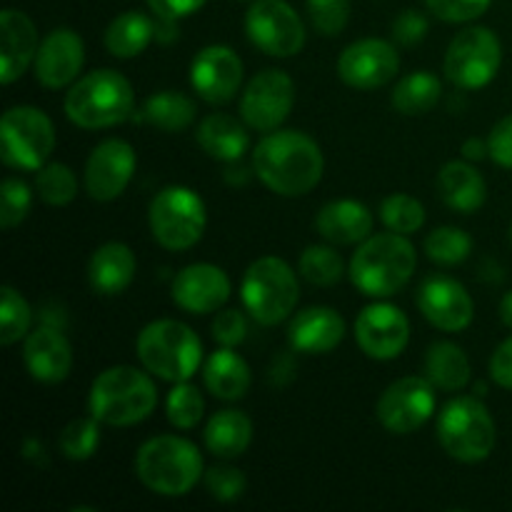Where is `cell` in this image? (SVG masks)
<instances>
[{"label":"cell","mask_w":512,"mask_h":512,"mask_svg":"<svg viewBox=\"0 0 512 512\" xmlns=\"http://www.w3.org/2000/svg\"><path fill=\"white\" fill-rule=\"evenodd\" d=\"M323 170V150L300 130H273L253 150V173L283 198L308 195L323 180Z\"/></svg>","instance_id":"1"},{"label":"cell","mask_w":512,"mask_h":512,"mask_svg":"<svg viewBox=\"0 0 512 512\" xmlns=\"http://www.w3.org/2000/svg\"><path fill=\"white\" fill-rule=\"evenodd\" d=\"M418 268V253L408 235H370L350 260V280L368 298H390L400 293Z\"/></svg>","instance_id":"2"},{"label":"cell","mask_w":512,"mask_h":512,"mask_svg":"<svg viewBox=\"0 0 512 512\" xmlns=\"http://www.w3.org/2000/svg\"><path fill=\"white\" fill-rule=\"evenodd\" d=\"M135 475L150 493L183 498L203 478V455L180 435H158L138 448Z\"/></svg>","instance_id":"3"},{"label":"cell","mask_w":512,"mask_h":512,"mask_svg":"<svg viewBox=\"0 0 512 512\" xmlns=\"http://www.w3.org/2000/svg\"><path fill=\"white\" fill-rule=\"evenodd\" d=\"M90 415L113 428H130L153 415L158 388L148 373L133 365L103 370L90 388Z\"/></svg>","instance_id":"4"},{"label":"cell","mask_w":512,"mask_h":512,"mask_svg":"<svg viewBox=\"0 0 512 512\" xmlns=\"http://www.w3.org/2000/svg\"><path fill=\"white\" fill-rule=\"evenodd\" d=\"M135 93L130 80L118 70H93L75 80L65 95V115L73 125L85 130L113 128L130 118Z\"/></svg>","instance_id":"5"},{"label":"cell","mask_w":512,"mask_h":512,"mask_svg":"<svg viewBox=\"0 0 512 512\" xmlns=\"http://www.w3.org/2000/svg\"><path fill=\"white\" fill-rule=\"evenodd\" d=\"M140 365L165 383H185L203 363V343L180 320H155L145 325L135 343Z\"/></svg>","instance_id":"6"},{"label":"cell","mask_w":512,"mask_h":512,"mask_svg":"<svg viewBox=\"0 0 512 512\" xmlns=\"http://www.w3.org/2000/svg\"><path fill=\"white\" fill-rule=\"evenodd\" d=\"M240 298H243L245 313H250L255 323L265 328L278 325L290 318V313H295L300 298L298 275L285 260L265 255L245 270Z\"/></svg>","instance_id":"7"},{"label":"cell","mask_w":512,"mask_h":512,"mask_svg":"<svg viewBox=\"0 0 512 512\" xmlns=\"http://www.w3.org/2000/svg\"><path fill=\"white\" fill-rule=\"evenodd\" d=\"M438 443L460 463H483L498 443V428L480 398H455L438 415Z\"/></svg>","instance_id":"8"},{"label":"cell","mask_w":512,"mask_h":512,"mask_svg":"<svg viewBox=\"0 0 512 512\" xmlns=\"http://www.w3.org/2000/svg\"><path fill=\"white\" fill-rule=\"evenodd\" d=\"M205 203L195 190L185 185H168L153 198L148 210L150 233L165 250H190L205 233Z\"/></svg>","instance_id":"9"},{"label":"cell","mask_w":512,"mask_h":512,"mask_svg":"<svg viewBox=\"0 0 512 512\" xmlns=\"http://www.w3.org/2000/svg\"><path fill=\"white\" fill-rule=\"evenodd\" d=\"M55 150V125L33 105H13L0 120V158L13 170H35Z\"/></svg>","instance_id":"10"},{"label":"cell","mask_w":512,"mask_h":512,"mask_svg":"<svg viewBox=\"0 0 512 512\" xmlns=\"http://www.w3.org/2000/svg\"><path fill=\"white\" fill-rule=\"evenodd\" d=\"M503 63V45L498 35L483 25L465 28L450 40L445 53V78L458 90L485 88L498 75Z\"/></svg>","instance_id":"11"},{"label":"cell","mask_w":512,"mask_h":512,"mask_svg":"<svg viewBox=\"0 0 512 512\" xmlns=\"http://www.w3.org/2000/svg\"><path fill=\"white\" fill-rule=\"evenodd\" d=\"M250 43L273 58H293L305 45V25L285 0H253L245 13Z\"/></svg>","instance_id":"12"},{"label":"cell","mask_w":512,"mask_h":512,"mask_svg":"<svg viewBox=\"0 0 512 512\" xmlns=\"http://www.w3.org/2000/svg\"><path fill=\"white\" fill-rule=\"evenodd\" d=\"M438 408L435 385L428 378H400L380 395L375 413L380 425L393 435H410L423 428Z\"/></svg>","instance_id":"13"},{"label":"cell","mask_w":512,"mask_h":512,"mask_svg":"<svg viewBox=\"0 0 512 512\" xmlns=\"http://www.w3.org/2000/svg\"><path fill=\"white\" fill-rule=\"evenodd\" d=\"M295 105V83L283 70H263L240 95V118L260 133H273L288 120Z\"/></svg>","instance_id":"14"},{"label":"cell","mask_w":512,"mask_h":512,"mask_svg":"<svg viewBox=\"0 0 512 512\" xmlns=\"http://www.w3.org/2000/svg\"><path fill=\"white\" fill-rule=\"evenodd\" d=\"M400 70V53L393 43L380 38H363L350 43L338 58V75L345 85L358 90H375L388 85Z\"/></svg>","instance_id":"15"},{"label":"cell","mask_w":512,"mask_h":512,"mask_svg":"<svg viewBox=\"0 0 512 512\" xmlns=\"http://www.w3.org/2000/svg\"><path fill=\"white\" fill-rule=\"evenodd\" d=\"M135 165H138V158H135L133 145L120 138L103 140L95 145L85 163V193L98 203L120 198L133 180Z\"/></svg>","instance_id":"16"},{"label":"cell","mask_w":512,"mask_h":512,"mask_svg":"<svg viewBox=\"0 0 512 512\" xmlns=\"http://www.w3.org/2000/svg\"><path fill=\"white\" fill-rule=\"evenodd\" d=\"M355 340L373 360H395L410 343V320L390 303H373L355 320Z\"/></svg>","instance_id":"17"},{"label":"cell","mask_w":512,"mask_h":512,"mask_svg":"<svg viewBox=\"0 0 512 512\" xmlns=\"http://www.w3.org/2000/svg\"><path fill=\"white\" fill-rule=\"evenodd\" d=\"M243 75V60L228 45H208L190 65V83L210 105L230 103L243 85Z\"/></svg>","instance_id":"18"},{"label":"cell","mask_w":512,"mask_h":512,"mask_svg":"<svg viewBox=\"0 0 512 512\" xmlns=\"http://www.w3.org/2000/svg\"><path fill=\"white\" fill-rule=\"evenodd\" d=\"M418 308L430 325L445 333H460L475 318V305L463 283L450 275H428L418 288Z\"/></svg>","instance_id":"19"},{"label":"cell","mask_w":512,"mask_h":512,"mask_svg":"<svg viewBox=\"0 0 512 512\" xmlns=\"http://www.w3.org/2000/svg\"><path fill=\"white\" fill-rule=\"evenodd\" d=\"M173 303L190 315L218 313L228 303L233 285L228 273L213 263H193L173 278Z\"/></svg>","instance_id":"20"},{"label":"cell","mask_w":512,"mask_h":512,"mask_svg":"<svg viewBox=\"0 0 512 512\" xmlns=\"http://www.w3.org/2000/svg\"><path fill=\"white\" fill-rule=\"evenodd\" d=\"M85 63V43L75 30L55 28L40 40L33 73L40 85L60 90L73 83Z\"/></svg>","instance_id":"21"},{"label":"cell","mask_w":512,"mask_h":512,"mask_svg":"<svg viewBox=\"0 0 512 512\" xmlns=\"http://www.w3.org/2000/svg\"><path fill=\"white\" fill-rule=\"evenodd\" d=\"M23 363L38 383H63L73 370V348L58 325L43 323L25 335Z\"/></svg>","instance_id":"22"},{"label":"cell","mask_w":512,"mask_h":512,"mask_svg":"<svg viewBox=\"0 0 512 512\" xmlns=\"http://www.w3.org/2000/svg\"><path fill=\"white\" fill-rule=\"evenodd\" d=\"M40 40L33 20L23 10L0 13V83L13 85L35 63Z\"/></svg>","instance_id":"23"},{"label":"cell","mask_w":512,"mask_h":512,"mask_svg":"<svg viewBox=\"0 0 512 512\" xmlns=\"http://www.w3.org/2000/svg\"><path fill=\"white\" fill-rule=\"evenodd\" d=\"M345 338V320L338 310L313 305L305 308L290 320L288 340L295 353L305 355H325L333 353Z\"/></svg>","instance_id":"24"},{"label":"cell","mask_w":512,"mask_h":512,"mask_svg":"<svg viewBox=\"0 0 512 512\" xmlns=\"http://www.w3.org/2000/svg\"><path fill=\"white\" fill-rule=\"evenodd\" d=\"M315 230L333 245H358L373 233V213L358 200H333L320 208Z\"/></svg>","instance_id":"25"},{"label":"cell","mask_w":512,"mask_h":512,"mask_svg":"<svg viewBox=\"0 0 512 512\" xmlns=\"http://www.w3.org/2000/svg\"><path fill=\"white\" fill-rule=\"evenodd\" d=\"M138 260L125 243H105L88 263L90 288L98 295H120L135 278Z\"/></svg>","instance_id":"26"},{"label":"cell","mask_w":512,"mask_h":512,"mask_svg":"<svg viewBox=\"0 0 512 512\" xmlns=\"http://www.w3.org/2000/svg\"><path fill=\"white\" fill-rule=\"evenodd\" d=\"M438 193L448 208L470 215L485 205L488 185H485L483 175L470 163L450 160L438 173Z\"/></svg>","instance_id":"27"},{"label":"cell","mask_w":512,"mask_h":512,"mask_svg":"<svg viewBox=\"0 0 512 512\" xmlns=\"http://www.w3.org/2000/svg\"><path fill=\"white\" fill-rule=\"evenodd\" d=\"M203 383L210 395L220 400H240L248 395L253 375L248 363L233 348H220L205 360Z\"/></svg>","instance_id":"28"},{"label":"cell","mask_w":512,"mask_h":512,"mask_svg":"<svg viewBox=\"0 0 512 512\" xmlns=\"http://www.w3.org/2000/svg\"><path fill=\"white\" fill-rule=\"evenodd\" d=\"M200 148L215 160H223V163H235V160L243 158L248 153V130L245 125H240V120L230 118L225 113H213L208 118L200 120L198 133H195Z\"/></svg>","instance_id":"29"},{"label":"cell","mask_w":512,"mask_h":512,"mask_svg":"<svg viewBox=\"0 0 512 512\" xmlns=\"http://www.w3.org/2000/svg\"><path fill=\"white\" fill-rule=\"evenodd\" d=\"M205 448L215 458L233 460L240 458L253 443V423L240 410H220L205 425Z\"/></svg>","instance_id":"30"},{"label":"cell","mask_w":512,"mask_h":512,"mask_svg":"<svg viewBox=\"0 0 512 512\" xmlns=\"http://www.w3.org/2000/svg\"><path fill=\"white\" fill-rule=\"evenodd\" d=\"M470 360L460 345L440 340L425 353V378L445 393H458L470 383Z\"/></svg>","instance_id":"31"},{"label":"cell","mask_w":512,"mask_h":512,"mask_svg":"<svg viewBox=\"0 0 512 512\" xmlns=\"http://www.w3.org/2000/svg\"><path fill=\"white\" fill-rule=\"evenodd\" d=\"M155 38V23L148 15L138 13V10H128V13H120L113 23L105 30V50H108L113 58L128 60L135 55L143 53Z\"/></svg>","instance_id":"32"},{"label":"cell","mask_w":512,"mask_h":512,"mask_svg":"<svg viewBox=\"0 0 512 512\" xmlns=\"http://www.w3.org/2000/svg\"><path fill=\"white\" fill-rule=\"evenodd\" d=\"M443 83L430 70H415V73L400 78L393 90V108L403 115H425L440 103Z\"/></svg>","instance_id":"33"},{"label":"cell","mask_w":512,"mask_h":512,"mask_svg":"<svg viewBox=\"0 0 512 512\" xmlns=\"http://www.w3.org/2000/svg\"><path fill=\"white\" fill-rule=\"evenodd\" d=\"M195 113L198 108L193 100L178 90H160V93L150 95L143 105V120H148L155 128L168 130V133L188 128L195 120Z\"/></svg>","instance_id":"34"},{"label":"cell","mask_w":512,"mask_h":512,"mask_svg":"<svg viewBox=\"0 0 512 512\" xmlns=\"http://www.w3.org/2000/svg\"><path fill=\"white\" fill-rule=\"evenodd\" d=\"M298 270L310 285L333 288V285H338L343 280L345 263L338 250L330 248V245H310L300 255Z\"/></svg>","instance_id":"35"},{"label":"cell","mask_w":512,"mask_h":512,"mask_svg":"<svg viewBox=\"0 0 512 512\" xmlns=\"http://www.w3.org/2000/svg\"><path fill=\"white\" fill-rule=\"evenodd\" d=\"M423 250L433 263L453 268V265L465 263L470 258V253H473V238L465 230L453 228V225H443V228H435L425 238Z\"/></svg>","instance_id":"36"},{"label":"cell","mask_w":512,"mask_h":512,"mask_svg":"<svg viewBox=\"0 0 512 512\" xmlns=\"http://www.w3.org/2000/svg\"><path fill=\"white\" fill-rule=\"evenodd\" d=\"M380 220L393 233L413 235L425 225V208L413 195L393 193L380 203Z\"/></svg>","instance_id":"37"},{"label":"cell","mask_w":512,"mask_h":512,"mask_svg":"<svg viewBox=\"0 0 512 512\" xmlns=\"http://www.w3.org/2000/svg\"><path fill=\"white\" fill-rule=\"evenodd\" d=\"M0 293H3L0 298V343L13 345L30 333L33 310L13 285H5Z\"/></svg>","instance_id":"38"},{"label":"cell","mask_w":512,"mask_h":512,"mask_svg":"<svg viewBox=\"0 0 512 512\" xmlns=\"http://www.w3.org/2000/svg\"><path fill=\"white\" fill-rule=\"evenodd\" d=\"M98 423L100 420L95 418V415H90V418L70 420L58 438L60 453H63L68 460H75V463L93 458L95 450H98L100 445Z\"/></svg>","instance_id":"39"},{"label":"cell","mask_w":512,"mask_h":512,"mask_svg":"<svg viewBox=\"0 0 512 512\" xmlns=\"http://www.w3.org/2000/svg\"><path fill=\"white\" fill-rule=\"evenodd\" d=\"M35 188L38 195L48 205H68L73 203L75 195H78V178H75L73 170L63 163H45L43 168L35 175Z\"/></svg>","instance_id":"40"},{"label":"cell","mask_w":512,"mask_h":512,"mask_svg":"<svg viewBox=\"0 0 512 512\" xmlns=\"http://www.w3.org/2000/svg\"><path fill=\"white\" fill-rule=\"evenodd\" d=\"M203 413L205 400L200 390L190 385L188 380L175 383V388L168 393V400H165V415H168L170 425H175L178 430H193L203 420Z\"/></svg>","instance_id":"41"},{"label":"cell","mask_w":512,"mask_h":512,"mask_svg":"<svg viewBox=\"0 0 512 512\" xmlns=\"http://www.w3.org/2000/svg\"><path fill=\"white\" fill-rule=\"evenodd\" d=\"M30 208H33V193H30L28 183H23L20 178H5L3 188H0V228H18L28 218Z\"/></svg>","instance_id":"42"},{"label":"cell","mask_w":512,"mask_h":512,"mask_svg":"<svg viewBox=\"0 0 512 512\" xmlns=\"http://www.w3.org/2000/svg\"><path fill=\"white\" fill-rule=\"evenodd\" d=\"M310 20L320 35L335 38L345 30L350 20V0H305Z\"/></svg>","instance_id":"43"},{"label":"cell","mask_w":512,"mask_h":512,"mask_svg":"<svg viewBox=\"0 0 512 512\" xmlns=\"http://www.w3.org/2000/svg\"><path fill=\"white\" fill-rule=\"evenodd\" d=\"M205 488L220 503H235L238 498H243L245 488H248V480L240 473L238 468H230V465H215L205 473Z\"/></svg>","instance_id":"44"},{"label":"cell","mask_w":512,"mask_h":512,"mask_svg":"<svg viewBox=\"0 0 512 512\" xmlns=\"http://www.w3.org/2000/svg\"><path fill=\"white\" fill-rule=\"evenodd\" d=\"M493 0H425L430 13L445 23H470L490 8Z\"/></svg>","instance_id":"45"},{"label":"cell","mask_w":512,"mask_h":512,"mask_svg":"<svg viewBox=\"0 0 512 512\" xmlns=\"http://www.w3.org/2000/svg\"><path fill=\"white\" fill-rule=\"evenodd\" d=\"M248 333V320L240 310H223L213 320V340L220 348H235L245 340Z\"/></svg>","instance_id":"46"},{"label":"cell","mask_w":512,"mask_h":512,"mask_svg":"<svg viewBox=\"0 0 512 512\" xmlns=\"http://www.w3.org/2000/svg\"><path fill=\"white\" fill-rule=\"evenodd\" d=\"M430 23L423 13L418 10H403L398 18L393 20V40L395 43L405 45V48H413V45L423 43L428 38Z\"/></svg>","instance_id":"47"},{"label":"cell","mask_w":512,"mask_h":512,"mask_svg":"<svg viewBox=\"0 0 512 512\" xmlns=\"http://www.w3.org/2000/svg\"><path fill=\"white\" fill-rule=\"evenodd\" d=\"M488 155L495 165L512 170V113L493 125L488 138Z\"/></svg>","instance_id":"48"},{"label":"cell","mask_w":512,"mask_h":512,"mask_svg":"<svg viewBox=\"0 0 512 512\" xmlns=\"http://www.w3.org/2000/svg\"><path fill=\"white\" fill-rule=\"evenodd\" d=\"M490 378L500 388L512 390V335L495 348L490 358Z\"/></svg>","instance_id":"49"},{"label":"cell","mask_w":512,"mask_h":512,"mask_svg":"<svg viewBox=\"0 0 512 512\" xmlns=\"http://www.w3.org/2000/svg\"><path fill=\"white\" fill-rule=\"evenodd\" d=\"M148 5L158 18L180 20L198 13V10L205 5V0H148Z\"/></svg>","instance_id":"50"},{"label":"cell","mask_w":512,"mask_h":512,"mask_svg":"<svg viewBox=\"0 0 512 512\" xmlns=\"http://www.w3.org/2000/svg\"><path fill=\"white\" fill-rule=\"evenodd\" d=\"M463 155L470 163H478V160H483L488 155V143H483L480 138H468L463 143Z\"/></svg>","instance_id":"51"},{"label":"cell","mask_w":512,"mask_h":512,"mask_svg":"<svg viewBox=\"0 0 512 512\" xmlns=\"http://www.w3.org/2000/svg\"><path fill=\"white\" fill-rule=\"evenodd\" d=\"M240 160H235V163H228V170H225V183L233 185V188H238V185H245L250 180V170L243 168V165H238Z\"/></svg>","instance_id":"52"},{"label":"cell","mask_w":512,"mask_h":512,"mask_svg":"<svg viewBox=\"0 0 512 512\" xmlns=\"http://www.w3.org/2000/svg\"><path fill=\"white\" fill-rule=\"evenodd\" d=\"M285 370H295V365H293V360L288 358V355H280V358H275L273 368H270V380H273L275 385H285V383H288V380L283 378Z\"/></svg>","instance_id":"53"},{"label":"cell","mask_w":512,"mask_h":512,"mask_svg":"<svg viewBox=\"0 0 512 512\" xmlns=\"http://www.w3.org/2000/svg\"><path fill=\"white\" fill-rule=\"evenodd\" d=\"M500 320L512 330V290L505 293L503 300H500Z\"/></svg>","instance_id":"54"},{"label":"cell","mask_w":512,"mask_h":512,"mask_svg":"<svg viewBox=\"0 0 512 512\" xmlns=\"http://www.w3.org/2000/svg\"><path fill=\"white\" fill-rule=\"evenodd\" d=\"M485 390H488V388H485V383H478V385H475V393H478L480 398H483V395H485Z\"/></svg>","instance_id":"55"},{"label":"cell","mask_w":512,"mask_h":512,"mask_svg":"<svg viewBox=\"0 0 512 512\" xmlns=\"http://www.w3.org/2000/svg\"><path fill=\"white\" fill-rule=\"evenodd\" d=\"M508 235H510V243H512V225H510V233Z\"/></svg>","instance_id":"56"}]
</instances>
